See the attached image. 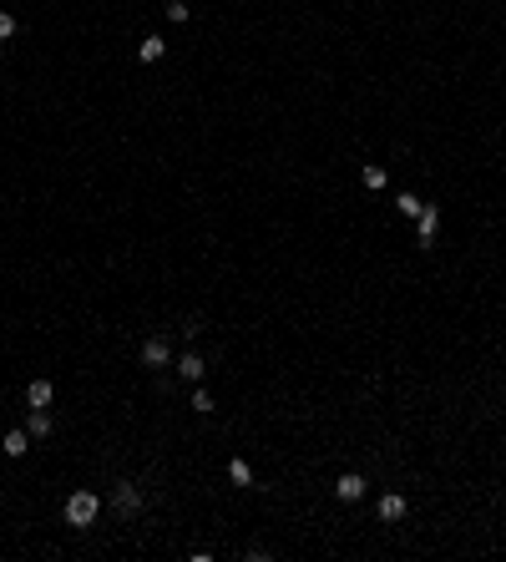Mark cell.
<instances>
[{
	"mask_svg": "<svg viewBox=\"0 0 506 562\" xmlns=\"http://www.w3.org/2000/svg\"><path fill=\"white\" fill-rule=\"evenodd\" d=\"M0 446H6V456H26V451H31V431H6V441H0Z\"/></svg>",
	"mask_w": 506,
	"mask_h": 562,
	"instance_id": "8fae6325",
	"label": "cell"
},
{
	"mask_svg": "<svg viewBox=\"0 0 506 562\" xmlns=\"http://www.w3.org/2000/svg\"><path fill=\"white\" fill-rule=\"evenodd\" d=\"M162 51H167V41H162V36H142V46H137L142 61H162Z\"/></svg>",
	"mask_w": 506,
	"mask_h": 562,
	"instance_id": "7c38bea8",
	"label": "cell"
},
{
	"mask_svg": "<svg viewBox=\"0 0 506 562\" xmlns=\"http://www.w3.org/2000/svg\"><path fill=\"white\" fill-rule=\"evenodd\" d=\"M26 431H31V441H46V436L56 431V421H51V411H31V421H26Z\"/></svg>",
	"mask_w": 506,
	"mask_h": 562,
	"instance_id": "9c48e42d",
	"label": "cell"
},
{
	"mask_svg": "<svg viewBox=\"0 0 506 562\" xmlns=\"http://www.w3.org/2000/svg\"><path fill=\"white\" fill-rule=\"evenodd\" d=\"M101 512V496L96 491H71L66 496V527H91Z\"/></svg>",
	"mask_w": 506,
	"mask_h": 562,
	"instance_id": "6da1fadb",
	"label": "cell"
},
{
	"mask_svg": "<svg viewBox=\"0 0 506 562\" xmlns=\"http://www.w3.org/2000/svg\"><path fill=\"white\" fill-rule=\"evenodd\" d=\"M178 375H183V380H203V375H208V360H203L198 350H188V355H178Z\"/></svg>",
	"mask_w": 506,
	"mask_h": 562,
	"instance_id": "52a82bcc",
	"label": "cell"
},
{
	"mask_svg": "<svg viewBox=\"0 0 506 562\" xmlns=\"http://www.w3.org/2000/svg\"><path fill=\"white\" fill-rule=\"evenodd\" d=\"M435 229H440V208L425 203V208L415 213V244H420V249H435Z\"/></svg>",
	"mask_w": 506,
	"mask_h": 562,
	"instance_id": "277c9868",
	"label": "cell"
},
{
	"mask_svg": "<svg viewBox=\"0 0 506 562\" xmlns=\"http://www.w3.org/2000/svg\"><path fill=\"white\" fill-rule=\"evenodd\" d=\"M395 208H400V213H405V218H415V213H420V208H425V203H420V198H415V193H400V198H395Z\"/></svg>",
	"mask_w": 506,
	"mask_h": 562,
	"instance_id": "5bb4252c",
	"label": "cell"
},
{
	"mask_svg": "<svg viewBox=\"0 0 506 562\" xmlns=\"http://www.w3.org/2000/svg\"><path fill=\"white\" fill-rule=\"evenodd\" d=\"M51 401H56L51 380H31V385H26V406H31V411H51Z\"/></svg>",
	"mask_w": 506,
	"mask_h": 562,
	"instance_id": "8992f818",
	"label": "cell"
},
{
	"mask_svg": "<svg viewBox=\"0 0 506 562\" xmlns=\"http://www.w3.org/2000/svg\"><path fill=\"white\" fill-rule=\"evenodd\" d=\"M16 31H21V26H16V16H11V11H0V41H11Z\"/></svg>",
	"mask_w": 506,
	"mask_h": 562,
	"instance_id": "e0dca14e",
	"label": "cell"
},
{
	"mask_svg": "<svg viewBox=\"0 0 506 562\" xmlns=\"http://www.w3.org/2000/svg\"><path fill=\"white\" fill-rule=\"evenodd\" d=\"M137 360L147 365V370H162V365H173V345L162 340V334H152V340H142V350H137Z\"/></svg>",
	"mask_w": 506,
	"mask_h": 562,
	"instance_id": "3957f363",
	"label": "cell"
},
{
	"mask_svg": "<svg viewBox=\"0 0 506 562\" xmlns=\"http://www.w3.org/2000/svg\"><path fill=\"white\" fill-rule=\"evenodd\" d=\"M365 491H370V481L360 471H340V476H334V496H340V501H365Z\"/></svg>",
	"mask_w": 506,
	"mask_h": 562,
	"instance_id": "5b68a950",
	"label": "cell"
},
{
	"mask_svg": "<svg viewBox=\"0 0 506 562\" xmlns=\"http://www.w3.org/2000/svg\"><path fill=\"white\" fill-rule=\"evenodd\" d=\"M188 16H193V11H188V6H183V0H167V21H173V26H183V21H188Z\"/></svg>",
	"mask_w": 506,
	"mask_h": 562,
	"instance_id": "9a60e30c",
	"label": "cell"
},
{
	"mask_svg": "<svg viewBox=\"0 0 506 562\" xmlns=\"http://www.w3.org/2000/svg\"><path fill=\"white\" fill-rule=\"evenodd\" d=\"M360 183H365L370 193H380V188L390 183V173H385V167H380V162H365V167H360Z\"/></svg>",
	"mask_w": 506,
	"mask_h": 562,
	"instance_id": "30bf717a",
	"label": "cell"
},
{
	"mask_svg": "<svg viewBox=\"0 0 506 562\" xmlns=\"http://www.w3.org/2000/svg\"><path fill=\"white\" fill-rule=\"evenodd\" d=\"M228 481L233 486H253V466L248 461H228Z\"/></svg>",
	"mask_w": 506,
	"mask_h": 562,
	"instance_id": "4fadbf2b",
	"label": "cell"
},
{
	"mask_svg": "<svg viewBox=\"0 0 506 562\" xmlns=\"http://www.w3.org/2000/svg\"><path fill=\"white\" fill-rule=\"evenodd\" d=\"M111 512H117V517H137L142 512V486L137 481H117V491H111Z\"/></svg>",
	"mask_w": 506,
	"mask_h": 562,
	"instance_id": "7a4b0ae2",
	"label": "cell"
},
{
	"mask_svg": "<svg viewBox=\"0 0 506 562\" xmlns=\"http://www.w3.org/2000/svg\"><path fill=\"white\" fill-rule=\"evenodd\" d=\"M380 517H385V522H400V517H405V496H400V491H385V496H380Z\"/></svg>",
	"mask_w": 506,
	"mask_h": 562,
	"instance_id": "ba28073f",
	"label": "cell"
},
{
	"mask_svg": "<svg viewBox=\"0 0 506 562\" xmlns=\"http://www.w3.org/2000/svg\"><path fill=\"white\" fill-rule=\"evenodd\" d=\"M193 411L198 416H213V396H208V390H193Z\"/></svg>",
	"mask_w": 506,
	"mask_h": 562,
	"instance_id": "2e32d148",
	"label": "cell"
}]
</instances>
